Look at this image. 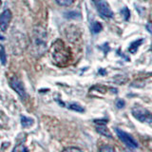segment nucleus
I'll return each instance as SVG.
<instances>
[{
	"mask_svg": "<svg viewBox=\"0 0 152 152\" xmlns=\"http://www.w3.org/2000/svg\"><path fill=\"white\" fill-rule=\"evenodd\" d=\"M94 123L97 124V125H106V124L107 123V120H95Z\"/></svg>",
	"mask_w": 152,
	"mask_h": 152,
	"instance_id": "a211bd4d",
	"label": "nucleus"
},
{
	"mask_svg": "<svg viewBox=\"0 0 152 152\" xmlns=\"http://www.w3.org/2000/svg\"><path fill=\"white\" fill-rule=\"evenodd\" d=\"M126 106V102H125V100H123V99H118L117 101H116V107L118 108H124Z\"/></svg>",
	"mask_w": 152,
	"mask_h": 152,
	"instance_id": "dca6fc26",
	"label": "nucleus"
},
{
	"mask_svg": "<svg viewBox=\"0 0 152 152\" xmlns=\"http://www.w3.org/2000/svg\"><path fill=\"white\" fill-rule=\"evenodd\" d=\"M0 60H1V63L3 65L6 64V53H5V50L3 47L0 48Z\"/></svg>",
	"mask_w": 152,
	"mask_h": 152,
	"instance_id": "2eb2a0df",
	"label": "nucleus"
},
{
	"mask_svg": "<svg viewBox=\"0 0 152 152\" xmlns=\"http://www.w3.org/2000/svg\"><path fill=\"white\" fill-rule=\"evenodd\" d=\"M98 12L104 18H112L114 13L107 0H94Z\"/></svg>",
	"mask_w": 152,
	"mask_h": 152,
	"instance_id": "39448f33",
	"label": "nucleus"
},
{
	"mask_svg": "<svg viewBox=\"0 0 152 152\" xmlns=\"http://www.w3.org/2000/svg\"><path fill=\"white\" fill-rule=\"evenodd\" d=\"M33 124H34V120H33V119L25 117V116H21V125L24 127H30Z\"/></svg>",
	"mask_w": 152,
	"mask_h": 152,
	"instance_id": "9d476101",
	"label": "nucleus"
},
{
	"mask_svg": "<svg viewBox=\"0 0 152 152\" xmlns=\"http://www.w3.org/2000/svg\"><path fill=\"white\" fill-rule=\"evenodd\" d=\"M3 39H4V37L1 34H0V40H3Z\"/></svg>",
	"mask_w": 152,
	"mask_h": 152,
	"instance_id": "412c9836",
	"label": "nucleus"
},
{
	"mask_svg": "<svg viewBox=\"0 0 152 152\" xmlns=\"http://www.w3.org/2000/svg\"><path fill=\"white\" fill-rule=\"evenodd\" d=\"M131 114L136 120L142 124H152V113L141 106H135L131 109Z\"/></svg>",
	"mask_w": 152,
	"mask_h": 152,
	"instance_id": "7ed1b4c3",
	"label": "nucleus"
},
{
	"mask_svg": "<svg viewBox=\"0 0 152 152\" xmlns=\"http://www.w3.org/2000/svg\"><path fill=\"white\" fill-rule=\"evenodd\" d=\"M47 32L45 28L41 26L34 28L33 38L31 42V52L33 55L40 56L47 50Z\"/></svg>",
	"mask_w": 152,
	"mask_h": 152,
	"instance_id": "f257e3e1",
	"label": "nucleus"
},
{
	"mask_svg": "<svg viewBox=\"0 0 152 152\" xmlns=\"http://www.w3.org/2000/svg\"><path fill=\"white\" fill-rule=\"evenodd\" d=\"M100 151H114V148L113 147H110V146H103L100 148Z\"/></svg>",
	"mask_w": 152,
	"mask_h": 152,
	"instance_id": "f3484780",
	"label": "nucleus"
},
{
	"mask_svg": "<svg viewBox=\"0 0 152 152\" xmlns=\"http://www.w3.org/2000/svg\"><path fill=\"white\" fill-rule=\"evenodd\" d=\"M145 28H146V30L148 31V32L152 34V23H147L145 25Z\"/></svg>",
	"mask_w": 152,
	"mask_h": 152,
	"instance_id": "6ab92c4d",
	"label": "nucleus"
},
{
	"mask_svg": "<svg viewBox=\"0 0 152 152\" xmlns=\"http://www.w3.org/2000/svg\"><path fill=\"white\" fill-rule=\"evenodd\" d=\"M144 38H140V39H137L135 41H133L130 43L129 47H128V51L130 52V53L132 54H135L136 52L138 51V50H139L140 46L144 43Z\"/></svg>",
	"mask_w": 152,
	"mask_h": 152,
	"instance_id": "6e6552de",
	"label": "nucleus"
},
{
	"mask_svg": "<svg viewBox=\"0 0 152 152\" xmlns=\"http://www.w3.org/2000/svg\"><path fill=\"white\" fill-rule=\"evenodd\" d=\"M0 6H1V0H0Z\"/></svg>",
	"mask_w": 152,
	"mask_h": 152,
	"instance_id": "4be33fe9",
	"label": "nucleus"
},
{
	"mask_svg": "<svg viewBox=\"0 0 152 152\" xmlns=\"http://www.w3.org/2000/svg\"><path fill=\"white\" fill-rule=\"evenodd\" d=\"M56 2L59 5H61V6L68 7V6H70V5L74 2V0H56Z\"/></svg>",
	"mask_w": 152,
	"mask_h": 152,
	"instance_id": "4468645a",
	"label": "nucleus"
},
{
	"mask_svg": "<svg viewBox=\"0 0 152 152\" xmlns=\"http://www.w3.org/2000/svg\"><path fill=\"white\" fill-rule=\"evenodd\" d=\"M114 130H115L117 136L119 137V139L124 142V145H125L127 148L136 149L139 147L138 142L132 137V135L129 134V133L124 131L123 129H121V128H119V127H115L114 128Z\"/></svg>",
	"mask_w": 152,
	"mask_h": 152,
	"instance_id": "20e7f679",
	"label": "nucleus"
},
{
	"mask_svg": "<svg viewBox=\"0 0 152 152\" xmlns=\"http://www.w3.org/2000/svg\"><path fill=\"white\" fill-rule=\"evenodd\" d=\"M96 131L98 133H100L101 135L104 136V137H107L109 139H112V134L111 132L109 131L108 128L106 126V125H99L96 126Z\"/></svg>",
	"mask_w": 152,
	"mask_h": 152,
	"instance_id": "1a4fd4ad",
	"label": "nucleus"
},
{
	"mask_svg": "<svg viewBox=\"0 0 152 152\" xmlns=\"http://www.w3.org/2000/svg\"><path fill=\"white\" fill-rule=\"evenodd\" d=\"M68 107L69 109H71V110H74V111H77V112H84L85 111V109L82 106H80L79 104H76V103H71L69 104Z\"/></svg>",
	"mask_w": 152,
	"mask_h": 152,
	"instance_id": "9b49d317",
	"label": "nucleus"
},
{
	"mask_svg": "<svg viewBox=\"0 0 152 152\" xmlns=\"http://www.w3.org/2000/svg\"><path fill=\"white\" fill-rule=\"evenodd\" d=\"M103 30V26L102 24L100 22H93L92 25H91V31L93 33H99L100 31H101Z\"/></svg>",
	"mask_w": 152,
	"mask_h": 152,
	"instance_id": "f8f14e48",
	"label": "nucleus"
},
{
	"mask_svg": "<svg viewBox=\"0 0 152 152\" xmlns=\"http://www.w3.org/2000/svg\"><path fill=\"white\" fill-rule=\"evenodd\" d=\"M10 85H11V87L13 88L14 91H15L23 100L27 99V93H26L25 88H24V85L18 78L16 77L11 78V80H10Z\"/></svg>",
	"mask_w": 152,
	"mask_h": 152,
	"instance_id": "423d86ee",
	"label": "nucleus"
},
{
	"mask_svg": "<svg viewBox=\"0 0 152 152\" xmlns=\"http://www.w3.org/2000/svg\"><path fill=\"white\" fill-rule=\"evenodd\" d=\"M121 14H122V16H123L124 20H125V21L129 20V18H130V11H129V9H128L127 7H124L121 10Z\"/></svg>",
	"mask_w": 152,
	"mask_h": 152,
	"instance_id": "ddd939ff",
	"label": "nucleus"
},
{
	"mask_svg": "<svg viewBox=\"0 0 152 152\" xmlns=\"http://www.w3.org/2000/svg\"><path fill=\"white\" fill-rule=\"evenodd\" d=\"M65 151H69V150H75V151H81L80 148H76V147H66L64 149Z\"/></svg>",
	"mask_w": 152,
	"mask_h": 152,
	"instance_id": "aec40b11",
	"label": "nucleus"
},
{
	"mask_svg": "<svg viewBox=\"0 0 152 152\" xmlns=\"http://www.w3.org/2000/svg\"><path fill=\"white\" fill-rule=\"evenodd\" d=\"M51 56L54 63L58 66H65L69 60V51L66 49L64 43L57 40L51 47Z\"/></svg>",
	"mask_w": 152,
	"mask_h": 152,
	"instance_id": "f03ea898",
	"label": "nucleus"
},
{
	"mask_svg": "<svg viewBox=\"0 0 152 152\" xmlns=\"http://www.w3.org/2000/svg\"><path fill=\"white\" fill-rule=\"evenodd\" d=\"M12 12L10 10H5V11L0 13V28L1 31H5L8 28L10 22L12 20Z\"/></svg>",
	"mask_w": 152,
	"mask_h": 152,
	"instance_id": "0eeeda50",
	"label": "nucleus"
}]
</instances>
